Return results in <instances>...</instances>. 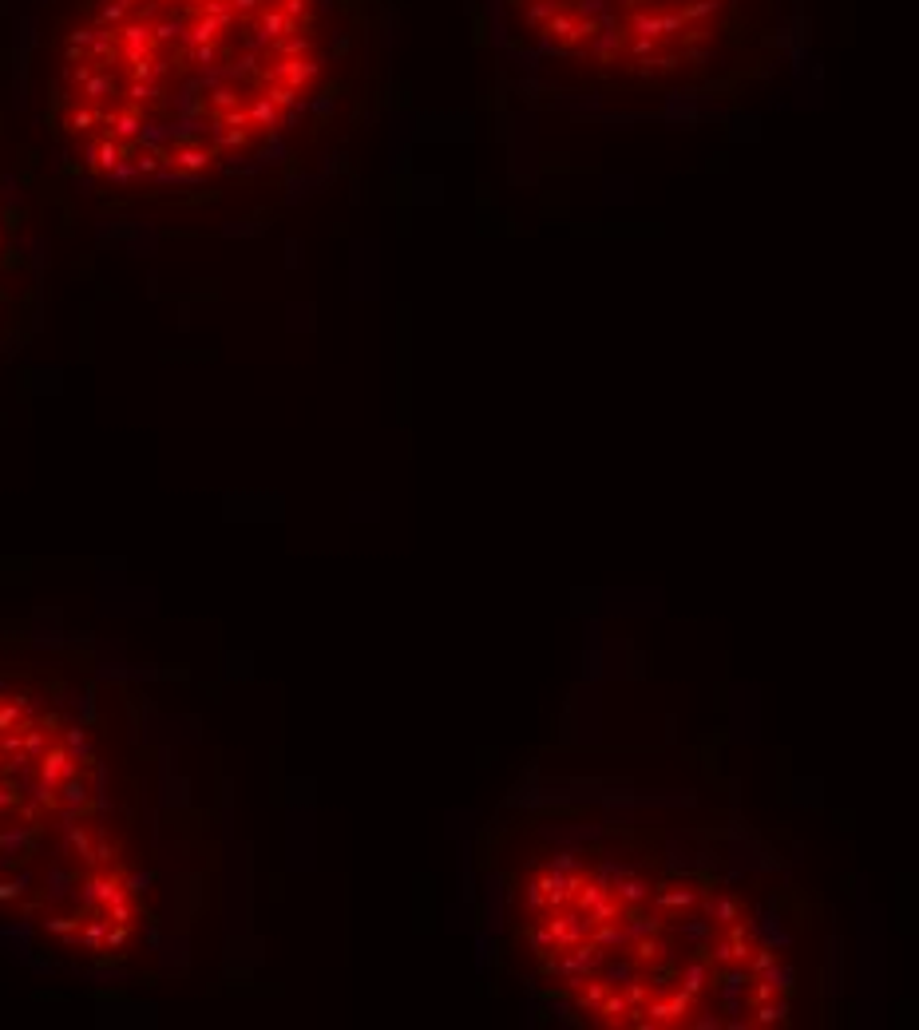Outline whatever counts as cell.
<instances>
[{
	"instance_id": "cell-1",
	"label": "cell",
	"mask_w": 919,
	"mask_h": 1030,
	"mask_svg": "<svg viewBox=\"0 0 919 1030\" xmlns=\"http://www.w3.org/2000/svg\"><path fill=\"white\" fill-rule=\"evenodd\" d=\"M321 76L325 0H84L52 123L100 187H199L266 155Z\"/></svg>"
},
{
	"instance_id": "cell-2",
	"label": "cell",
	"mask_w": 919,
	"mask_h": 1030,
	"mask_svg": "<svg viewBox=\"0 0 919 1030\" xmlns=\"http://www.w3.org/2000/svg\"><path fill=\"white\" fill-rule=\"evenodd\" d=\"M519 935L539 979L599 1027L733 1023L769 959L737 900L599 852H559L519 884Z\"/></svg>"
},
{
	"instance_id": "cell-3",
	"label": "cell",
	"mask_w": 919,
	"mask_h": 1030,
	"mask_svg": "<svg viewBox=\"0 0 919 1030\" xmlns=\"http://www.w3.org/2000/svg\"><path fill=\"white\" fill-rule=\"evenodd\" d=\"M0 920L84 959H119L143 927L92 733L24 666H0Z\"/></svg>"
},
{
	"instance_id": "cell-4",
	"label": "cell",
	"mask_w": 919,
	"mask_h": 1030,
	"mask_svg": "<svg viewBox=\"0 0 919 1030\" xmlns=\"http://www.w3.org/2000/svg\"><path fill=\"white\" fill-rule=\"evenodd\" d=\"M519 28L555 60L595 72L654 76L666 72L658 44L674 68L694 36H714L710 20L721 0H508Z\"/></svg>"
},
{
	"instance_id": "cell-5",
	"label": "cell",
	"mask_w": 919,
	"mask_h": 1030,
	"mask_svg": "<svg viewBox=\"0 0 919 1030\" xmlns=\"http://www.w3.org/2000/svg\"><path fill=\"white\" fill-rule=\"evenodd\" d=\"M0 254H4V218H0Z\"/></svg>"
}]
</instances>
